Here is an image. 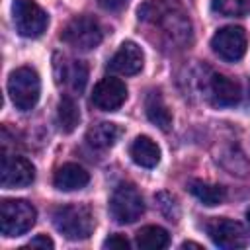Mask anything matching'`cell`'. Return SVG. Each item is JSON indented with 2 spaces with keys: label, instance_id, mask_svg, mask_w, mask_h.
I'll use <instances>...</instances> for the list:
<instances>
[{
  "label": "cell",
  "instance_id": "6da1fadb",
  "mask_svg": "<svg viewBox=\"0 0 250 250\" xmlns=\"http://www.w3.org/2000/svg\"><path fill=\"white\" fill-rule=\"evenodd\" d=\"M139 20L158 27L160 37L172 47L186 45L191 37L188 12L178 0H150L139 8Z\"/></svg>",
  "mask_w": 250,
  "mask_h": 250
},
{
  "label": "cell",
  "instance_id": "7a4b0ae2",
  "mask_svg": "<svg viewBox=\"0 0 250 250\" xmlns=\"http://www.w3.org/2000/svg\"><path fill=\"white\" fill-rule=\"evenodd\" d=\"M55 229L68 240H84L94 232V215L86 205H61L53 211Z\"/></svg>",
  "mask_w": 250,
  "mask_h": 250
},
{
  "label": "cell",
  "instance_id": "3957f363",
  "mask_svg": "<svg viewBox=\"0 0 250 250\" xmlns=\"http://www.w3.org/2000/svg\"><path fill=\"white\" fill-rule=\"evenodd\" d=\"M8 94L18 109H33L41 96V78L37 70H33L31 66H20L12 70L8 76Z\"/></svg>",
  "mask_w": 250,
  "mask_h": 250
},
{
  "label": "cell",
  "instance_id": "277c9868",
  "mask_svg": "<svg viewBox=\"0 0 250 250\" xmlns=\"http://www.w3.org/2000/svg\"><path fill=\"white\" fill-rule=\"evenodd\" d=\"M37 219L35 207L25 199H4L0 203V229L8 238L25 234Z\"/></svg>",
  "mask_w": 250,
  "mask_h": 250
},
{
  "label": "cell",
  "instance_id": "5b68a950",
  "mask_svg": "<svg viewBox=\"0 0 250 250\" xmlns=\"http://www.w3.org/2000/svg\"><path fill=\"white\" fill-rule=\"evenodd\" d=\"M12 18L16 31L21 37L35 39L43 35L49 23L47 12L35 2V0H14L12 2Z\"/></svg>",
  "mask_w": 250,
  "mask_h": 250
},
{
  "label": "cell",
  "instance_id": "8992f818",
  "mask_svg": "<svg viewBox=\"0 0 250 250\" xmlns=\"http://www.w3.org/2000/svg\"><path fill=\"white\" fill-rule=\"evenodd\" d=\"M109 213L119 225H129L145 213V201L139 189L131 184H119L109 197Z\"/></svg>",
  "mask_w": 250,
  "mask_h": 250
},
{
  "label": "cell",
  "instance_id": "52a82bcc",
  "mask_svg": "<svg viewBox=\"0 0 250 250\" xmlns=\"http://www.w3.org/2000/svg\"><path fill=\"white\" fill-rule=\"evenodd\" d=\"M102 27L90 16H78L66 23L61 33V39L78 51H92L102 43Z\"/></svg>",
  "mask_w": 250,
  "mask_h": 250
},
{
  "label": "cell",
  "instance_id": "ba28073f",
  "mask_svg": "<svg viewBox=\"0 0 250 250\" xmlns=\"http://www.w3.org/2000/svg\"><path fill=\"white\" fill-rule=\"evenodd\" d=\"M211 47L213 51L229 62H236L244 57L246 47H248V39H246V31L240 25H227L221 27L213 39H211Z\"/></svg>",
  "mask_w": 250,
  "mask_h": 250
},
{
  "label": "cell",
  "instance_id": "9c48e42d",
  "mask_svg": "<svg viewBox=\"0 0 250 250\" xmlns=\"http://www.w3.org/2000/svg\"><path fill=\"white\" fill-rule=\"evenodd\" d=\"M35 180V168L33 164L16 154H4L0 164V184L6 189L14 188H25Z\"/></svg>",
  "mask_w": 250,
  "mask_h": 250
},
{
  "label": "cell",
  "instance_id": "30bf717a",
  "mask_svg": "<svg viewBox=\"0 0 250 250\" xmlns=\"http://www.w3.org/2000/svg\"><path fill=\"white\" fill-rule=\"evenodd\" d=\"M207 234L219 248H244L248 244V236L244 227L238 221L217 217L207 223Z\"/></svg>",
  "mask_w": 250,
  "mask_h": 250
},
{
  "label": "cell",
  "instance_id": "8fae6325",
  "mask_svg": "<svg viewBox=\"0 0 250 250\" xmlns=\"http://www.w3.org/2000/svg\"><path fill=\"white\" fill-rule=\"evenodd\" d=\"M127 100V86L115 76L102 78L92 92V104L102 111H117Z\"/></svg>",
  "mask_w": 250,
  "mask_h": 250
},
{
  "label": "cell",
  "instance_id": "7c38bea8",
  "mask_svg": "<svg viewBox=\"0 0 250 250\" xmlns=\"http://www.w3.org/2000/svg\"><path fill=\"white\" fill-rule=\"evenodd\" d=\"M145 64V55L143 49L135 41H123L117 53L109 59V70L123 74V76H133L143 70Z\"/></svg>",
  "mask_w": 250,
  "mask_h": 250
},
{
  "label": "cell",
  "instance_id": "4fadbf2b",
  "mask_svg": "<svg viewBox=\"0 0 250 250\" xmlns=\"http://www.w3.org/2000/svg\"><path fill=\"white\" fill-rule=\"evenodd\" d=\"M209 96L215 105L230 107L240 102V86L225 74H211L209 78Z\"/></svg>",
  "mask_w": 250,
  "mask_h": 250
},
{
  "label": "cell",
  "instance_id": "5bb4252c",
  "mask_svg": "<svg viewBox=\"0 0 250 250\" xmlns=\"http://www.w3.org/2000/svg\"><path fill=\"white\" fill-rule=\"evenodd\" d=\"M88 182H90V174L80 164H74V162L62 164L55 172V178H53L55 188L61 189V191H76V189H82L84 186H88Z\"/></svg>",
  "mask_w": 250,
  "mask_h": 250
},
{
  "label": "cell",
  "instance_id": "9a60e30c",
  "mask_svg": "<svg viewBox=\"0 0 250 250\" xmlns=\"http://www.w3.org/2000/svg\"><path fill=\"white\" fill-rule=\"evenodd\" d=\"M129 154H131L133 162L139 164V166H143V168H154L160 162V148L146 135H141V137H137L131 143Z\"/></svg>",
  "mask_w": 250,
  "mask_h": 250
},
{
  "label": "cell",
  "instance_id": "2e32d148",
  "mask_svg": "<svg viewBox=\"0 0 250 250\" xmlns=\"http://www.w3.org/2000/svg\"><path fill=\"white\" fill-rule=\"evenodd\" d=\"M123 135V129L117 125V123H111V121H102L94 127L88 129L86 133V141L90 146L94 148H109L117 143V139Z\"/></svg>",
  "mask_w": 250,
  "mask_h": 250
},
{
  "label": "cell",
  "instance_id": "e0dca14e",
  "mask_svg": "<svg viewBox=\"0 0 250 250\" xmlns=\"http://www.w3.org/2000/svg\"><path fill=\"white\" fill-rule=\"evenodd\" d=\"M145 111H146V117L150 119V123H154L158 129L162 131H168L172 127V113L168 109V105L164 104L160 92L152 90L146 94V100H145Z\"/></svg>",
  "mask_w": 250,
  "mask_h": 250
},
{
  "label": "cell",
  "instance_id": "ac0fdd59",
  "mask_svg": "<svg viewBox=\"0 0 250 250\" xmlns=\"http://www.w3.org/2000/svg\"><path fill=\"white\" fill-rule=\"evenodd\" d=\"M189 193L199 199L203 205L207 207H215V205H221L225 199H227V189L223 186H215V184H207L203 180H191L189 186H188Z\"/></svg>",
  "mask_w": 250,
  "mask_h": 250
},
{
  "label": "cell",
  "instance_id": "d6986e66",
  "mask_svg": "<svg viewBox=\"0 0 250 250\" xmlns=\"http://www.w3.org/2000/svg\"><path fill=\"white\" fill-rule=\"evenodd\" d=\"M135 242L143 250H162V248H166L170 244V236L162 227L146 225L137 232Z\"/></svg>",
  "mask_w": 250,
  "mask_h": 250
},
{
  "label": "cell",
  "instance_id": "ffe728a7",
  "mask_svg": "<svg viewBox=\"0 0 250 250\" xmlns=\"http://www.w3.org/2000/svg\"><path fill=\"white\" fill-rule=\"evenodd\" d=\"M57 121L62 133H72L76 129V125L80 123V109L78 104L70 98L64 96L59 102V109H57Z\"/></svg>",
  "mask_w": 250,
  "mask_h": 250
},
{
  "label": "cell",
  "instance_id": "44dd1931",
  "mask_svg": "<svg viewBox=\"0 0 250 250\" xmlns=\"http://www.w3.org/2000/svg\"><path fill=\"white\" fill-rule=\"evenodd\" d=\"M211 8L221 16L238 18L250 10V0H211Z\"/></svg>",
  "mask_w": 250,
  "mask_h": 250
},
{
  "label": "cell",
  "instance_id": "7402d4cb",
  "mask_svg": "<svg viewBox=\"0 0 250 250\" xmlns=\"http://www.w3.org/2000/svg\"><path fill=\"white\" fill-rule=\"evenodd\" d=\"M64 78L68 80L72 90L82 92L86 82H88V66L82 61H72V64H68L64 70Z\"/></svg>",
  "mask_w": 250,
  "mask_h": 250
},
{
  "label": "cell",
  "instance_id": "603a6c76",
  "mask_svg": "<svg viewBox=\"0 0 250 250\" xmlns=\"http://www.w3.org/2000/svg\"><path fill=\"white\" fill-rule=\"evenodd\" d=\"M154 199H156L160 211H162L170 221H176V219H178V215H180V207H178V201H176L174 195H170V193H166V191H160V193H156Z\"/></svg>",
  "mask_w": 250,
  "mask_h": 250
},
{
  "label": "cell",
  "instance_id": "cb8c5ba5",
  "mask_svg": "<svg viewBox=\"0 0 250 250\" xmlns=\"http://www.w3.org/2000/svg\"><path fill=\"white\" fill-rule=\"evenodd\" d=\"M131 244L123 234H111L109 238L104 240V248H111V250H127Z\"/></svg>",
  "mask_w": 250,
  "mask_h": 250
},
{
  "label": "cell",
  "instance_id": "d4e9b609",
  "mask_svg": "<svg viewBox=\"0 0 250 250\" xmlns=\"http://www.w3.org/2000/svg\"><path fill=\"white\" fill-rule=\"evenodd\" d=\"M55 246V242L47 236V234H37L35 238H31L27 244H25V248H53Z\"/></svg>",
  "mask_w": 250,
  "mask_h": 250
},
{
  "label": "cell",
  "instance_id": "484cf974",
  "mask_svg": "<svg viewBox=\"0 0 250 250\" xmlns=\"http://www.w3.org/2000/svg\"><path fill=\"white\" fill-rule=\"evenodd\" d=\"M98 4L107 12H119L129 4V0H98Z\"/></svg>",
  "mask_w": 250,
  "mask_h": 250
},
{
  "label": "cell",
  "instance_id": "4316f807",
  "mask_svg": "<svg viewBox=\"0 0 250 250\" xmlns=\"http://www.w3.org/2000/svg\"><path fill=\"white\" fill-rule=\"evenodd\" d=\"M182 248H201V244H197V242H184Z\"/></svg>",
  "mask_w": 250,
  "mask_h": 250
},
{
  "label": "cell",
  "instance_id": "83f0119b",
  "mask_svg": "<svg viewBox=\"0 0 250 250\" xmlns=\"http://www.w3.org/2000/svg\"><path fill=\"white\" fill-rule=\"evenodd\" d=\"M246 221H248V227H250V209L246 211Z\"/></svg>",
  "mask_w": 250,
  "mask_h": 250
},
{
  "label": "cell",
  "instance_id": "f1b7e54d",
  "mask_svg": "<svg viewBox=\"0 0 250 250\" xmlns=\"http://www.w3.org/2000/svg\"><path fill=\"white\" fill-rule=\"evenodd\" d=\"M248 98H250V80H248Z\"/></svg>",
  "mask_w": 250,
  "mask_h": 250
}]
</instances>
